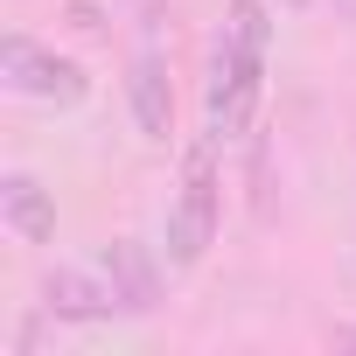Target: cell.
Returning a JSON list of instances; mask_svg holds the SVG:
<instances>
[{
    "mask_svg": "<svg viewBox=\"0 0 356 356\" xmlns=\"http://www.w3.org/2000/svg\"><path fill=\"white\" fill-rule=\"evenodd\" d=\"M224 224V182H217V140H196L182 154V189L168 203V266H203Z\"/></svg>",
    "mask_w": 356,
    "mask_h": 356,
    "instance_id": "cell-1",
    "label": "cell"
},
{
    "mask_svg": "<svg viewBox=\"0 0 356 356\" xmlns=\"http://www.w3.org/2000/svg\"><path fill=\"white\" fill-rule=\"evenodd\" d=\"M0 84H8L15 98H35V105H56V112L84 105V91H91L84 63H70V56L42 49L35 35H8V42H0Z\"/></svg>",
    "mask_w": 356,
    "mask_h": 356,
    "instance_id": "cell-2",
    "label": "cell"
},
{
    "mask_svg": "<svg viewBox=\"0 0 356 356\" xmlns=\"http://www.w3.org/2000/svg\"><path fill=\"white\" fill-rule=\"evenodd\" d=\"M259 91H266V56H252L231 35H217V49H210V140L252 133Z\"/></svg>",
    "mask_w": 356,
    "mask_h": 356,
    "instance_id": "cell-3",
    "label": "cell"
},
{
    "mask_svg": "<svg viewBox=\"0 0 356 356\" xmlns=\"http://www.w3.org/2000/svg\"><path fill=\"white\" fill-rule=\"evenodd\" d=\"M42 314L49 321H112V314H126V300H119V286H112V273H105V259L98 266H77V259H63V266H49L42 273Z\"/></svg>",
    "mask_w": 356,
    "mask_h": 356,
    "instance_id": "cell-4",
    "label": "cell"
},
{
    "mask_svg": "<svg viewBox=\"0 0 356 356\" xmlns=\"http://www.w3.org/2000/svg\"><path fill=\"white\" fill-rule=\"evenodd\" d=\"M126 112H133L140 140L168 147V133H175V84H168L161 49H140V56L126 63Z\"/></svg>",
    "mask_w": 356,
    "mask_h": 356,
    "instance_id": "cell-5",
    "label": "cell"
},
{
    "mask_svg": "<svg viewBox=\"0 0 356 356\" xmlns=\"http://www.w3.org/2000/svg\"><path fill=\"white\" fill-rule=\"evenodd\" d=\"M0 217H8V231L22 245H49L56 238V196L35 182L29 168H8L0 175Z\"/></svg>",
    "mask_w": 356,
    "mask_h": 356,
    "instance_id": "cell-6",
    "label": "cell"
},
{
    "mask_svg": "<svg viewBox=\"0 0 356 356\" xmlns=\"http://www.w3.org/2000/svg\"><path fill=\"white\" fill-rule=\"evenodd\" d=\"M98 259H105V273H112V286H119L126 314H154V307H161V266L147 259V245H140V238H112Z\"/></svg>",
    "mask_w": 356,
    "mask_h": 356,
    "instance_id": "cell-7",
    "label": "cell"
},
{
    "mask_svg": "<svg viewBox=\"0 0 356 356\" xmlns=\"http://www.w3.org/2000/svg\"><path fill=\"white\" fill-rule=\"evenodd\" d=\"M224 35H231L238 49L266 56V42H273V22H266V0H231V22H224Z\"/></svg>",
    "mask_w": 356,
    "mask_h": 356,
    "instance_id": "cell-8",
    "label": "cell"
},
{
    "mask_svg": "<svg viewBox=\"0 0 356 356\" xmlns=\"http://www.w3.org/2000/svg\"><path fill=\"white\" fill-rule=\"evenodd\" d=\"M328 8H335V22H356V0H328Z\"/></svg>",
    "mask_w": 356,
    "mask_h": 356,
    "instance_id": "cell-9",
    "label": "cell"
},
{
    "mask_svg": "<svg viewBox=\"0 0 356 356\" xmlns=\"http://www.w3.org/2000/svg\"><path fill=\"white\" fill-rule=\"evenodd\" d=\"M280 8H307V0H280Z\"/></svg>",
    "mask_w": 356,
    "mask_h": 356,
    "instance_id": "cell-10",
    "label": "cell"
}]
</instances>
